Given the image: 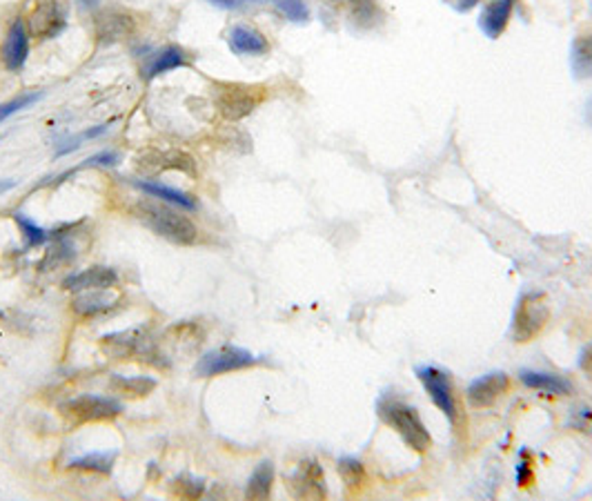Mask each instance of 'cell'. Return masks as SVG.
Wrapping results in <instances>:
<instances>
[{
	"label": "cell",
	"mask_w": 592,
	"mask_h": 501,
	"mask_svg": "<svg viewBox=\"0 0 592 501\" xmlns=\"http://www.w3.org/2000/svg\"><path fill=\"white\" fill-rule=\"evenodd\" d=\"M132 214L145 228H150L152 232L158 234V237H163L165 241L174 245H183V248H190V245L198 243V237H201L196 223L190 217H185L181 212V208L170 206V203L143 201L136 203Z\"/></svg>",
	"instance_id": "6da1fadb"
},
{
	"label": "cell",
	"mask_w": 592,
	"mask_h": 501,
	"mask_svg": "<svg viewBox=\"0 0 592 501\" xmlns=\"http://www.w3.org/2000/svg\"><path fill=\"white\" fill-rule=\"evenodd\" d=\"M376 412H379L381 421L387 423L403 439V443L415 453H426L432 446V437L426 423L410 403L395 397H384L376 406Z\"/></svg>",
	"instance_id": "7a4b0ae2"
},
{
	"label": "cell",
	"mask_w": 592,
	"mask_h": 501,
	"mask_svg": "<svg viewBox=\"0 0 592 501\" xmlns=\"http://www.w3.org/2000/svg\"><path fill=\"white\" fill-rule=\"evenodd\" d=\"M265 99H268V87L265 85L227 83V80H214L212 83V103L221 114V119L227 123L248 119Z\"/></svg>",
	"instance_id": "3957f363"
},
{
	"label": "cell",
	"mask_w": 592,
	"mask_h": 501,
	"mask_svg": "<svg viewBox=\"0 0 592 501\" xmlns=\"http://www.w3.org/2000/svg\"><path fill=\"white\" fill-rule=\"evenodd\" d=\"M23 20L32 38L49 40L68 29L69 9L65 0H29Z\"/></svg>",
	"instance_id": "277c9868"
},
{
	"label": "cell",
	"mask_w": 592,
	"mask_h": 501,
	"mask_svg": "<svg viewBox=\"0 0 592 501\" xmlns=\"http://www.w3.org/2000/svg\"><path fill=\"white\" fill-rule=\"evenodd\" d=\"M550 321V305L544 293H525L519 296L517 310L513 316V339L517 344H528Z\"/></svg>",
	"instance_id": "5b68a950"
},
{
	"label": "cell",
	"mask_w": 592,
	"mask_h": 501,
	"mask_svg": "<svg viewBox=\"0 0 592 501\" xmlns=\"http://www.w3.org/2000/svg\"><path fill=\"white\" fill-rule=\"evenodd\" d=\"M122 412L121 401L111 397L83 395L60 406V415L69 426H85V423L111 421Z\"/></svg>",
	"instance_id": "8992f818"
},
{
	"label": "cell",
	"mask_w": 592,
	"mask_h": 501,
	"mask_svg": "<svg viewBox=\"0 0 592 501\" xmlns=\"http://www.w3.org/2000/svg\"><path fill=\"white\" fill-rule=\"evenodd\" d=\"M134 170L143 178H154L163 172H181L196 178V161L183 150H145L134 158Z\"/></svg>",
	"instance_id": "52a82bcc"
},
{
	"label": "cell",
	"mask_w": 592,
	"mask_h": 501,
	"mask_svg": "<svg viewBox=\"0 0 592 501\" xmlns=\"http://www.w3.org/2000/svg\"><path fill=\"white\" fill-rule=\"evenodd\" d=\"M417 377L418 381L423 383V388H426L428 397H430L432 403L446 415L448 421H450L452 426H459L461 410H459V401L457 395H454L450 375L437 366H421L417 368Z\"/></svg>",
	"instance_id": "ba28073f"
},
{
	"label": "cell",
	"mask_w": 592,
	"mask_h": 501,
	"mask_svg": "<svg viewBox=\"0 0 592 501\" xmlns=\"http://www.w3.org/2000/svg\"><path fill=\"white\" fill-rule=\"evenodd\" d=\"M257 357L245 347L237 346H221L217 350H209L194 366V375L196 377H218L227 375V372L245 370V368L254 366Z\"/></svg>",
	"instance_id": "9c48e42d"
},
{
	"label": "cell",
	"mask_w": 592,
	"mask_h": 501,
	"mask_svg": "<svg viewBox=\"0 0 592 501\" xmlns=\"http://www.w3.org/2000/svg\"><path fill=\"white\" fill-rule=\"evenodd\" d=\"M136 34V18L122 9H105L96 14L94 18V36L99 48L122 43Z\"/></svg>",
	"instance_id": "30bf717a"
},
{
	"label": "cell",
	"mask_w": 592,
	"mask_h": 501,
	"mask_svg": "<svg viewBox=\"0 0 592 501\" xmlns=\"http://www.w3.org/2000/svg\"><path fill=\"white\" fill-rule=\"evenodd\" d=\"M288 488L294 497L299 499H323L328 495L325 488L323 468L316 459H305L299 466L294 468V473L288 477Z\"/></svg>",
	"instance_id": "8fae6325"
},
{
	"label": "cell",
	"mask_w": 592,
	"mask_h": 501,
	"mask_svg": "<svg viewBox=\"0 0 592 501\" xmlns=\"http://www.w3.org/2000/svg\"><path fill=\"white\" fill-rule=\"evenodd\" d=\"M29 48H32V36L25 27V20L16 18L9 25L3 45H0V60L9 71H20L29 59Z\"/></svg>",
	"instance_id": "7c38bea8"
},
{
	"label": "cell",
	"mask_w": 592,
	"mask_h": 501,
	"mask_svg": "<svg viewBox=\"0 0 592 501\" xmlns=\"http://www.w3.org/2000/svg\"><path fill=\"white\" fill-rule=\"evenodd\" d=\"M508 386L510 379L505 372H488V375L479 377V379H474L470 386H468V403H470L472 408H477V410L494 406V403L508 392Z\"/></svg>",
	"instance_id": "4fadbf2b"
},
{
	"label": "cell",
	"mask_w": 592,
	"mask_h": 501,
	"mask_svg": "<svg viewBox=\"0 0 592 501\" xmlns=\"http://www.w3.org/2000/svg\"><path fill=\"white\" fill-rule=\"evenodd\" d=\"M116 285H119V272L105 265H91L83 272L65 279V288L74 294L88 293V290H114Z\"/></svg>",
	"instance_id": "5bb4252c"
},
{
	"label": "cell",
	"mask_w": 592,
	"mask_h": 501,
	"mask_svg": "<svg viewBox=\"0 0 592 501\" xmlns=\"http://www.w3.org/2000/svg\"><path fill=\"white\" fill-rule=\"evenodd\" d=\"M229 49L238 56H265L270 52V40L252 25H234L227 36Z\"/></svg>",
	"instance_id": "9a60e30c"
},
{
	"label": "cell",
	"mask_w": 592,
	"mask_h": 501,
	"mask_svg": "<svg viewBox=\"0 0 592 501\" xmlns=\"http://www.w3.org/2000/svg\"><path fill=\"white\" fill-rule=\"evenodd\" d=\"M190 65V54L181 48V45H167L161 52L154 54V59L147 63V68L143 69L145 80H154L158 76L167 74V71H176L181 68Z\"/></svg>",
	"instance_id": "2e32d148"
},
{
	"label": "cell",
	"mask_w": 592,
	"mask_h": 501,
	"mask_svg": "<svg viewBox=\"0 0 592 501\" xmlns=\"http://www.w3.org/2000/svg\"><path fill=\"white\" fill-rule=\"evenodd\" d=\"M517 5V0H490L483 9L481 20H479V27L481 32L488 36V38H499L508 27L510 16H513V9Z\"/></svg>",
	"instance_id": "e0dca14e"
},
{
	"label": "cell",
	"mask_w": 592,
	"mask_h": 501,
	"mask_svg": "<svg viewBox=\"0 0 592 501\" xmlns=\"http://www.w3.org/2000/svg\"><path fill=\"white\" fill-rule=\"evenodd\" d=\"M143 341L145 339H143L141 330H125L103 336L100 347L111 359H127V357H134L143 352Z\"/></svg>",
	"instance_id": "ac0fdd59"
},
{
	"label": "cell",
	"mask_w": 592,
	"mask_h": 501,
	"mask_svg": "<svg viewBox=\"0 0 592 501\" xmlns=\"http://www.w3.org/2000/svg\"><path fill=\"white\" fill-rule=\"evenodd\" d=\"M119 304V296L110 294V290H88L79 293L71 301V310L79 316H99L110 312Z\"/></svg>",
	"instance_id": "d6986e66"
},
{
	"label": "cell",
	"mask_w": 592,
	"mask_h": 501,
	"mask_svg": "<svg viewBox=\"0 0 592 501\" xmlns=\"http://www.w3.org/2000/svg\"><path fill=\"white\" fill-rule=\"evenodd\" d=\"M134 186L139 187L141 192H145V194H150V197L158 198V201L170 203V206L185 209V212H194V209L198 208L196 198H194L192 194H187V192H183V190H176V187L165 186V183H158V181H134Z\"/></svg>",
	"instance_id": "ffe728a7"
},
{
	"label": "cell",
	"mask_w": 592,
	"mask_h": 501,
	"mask_svg": "<svg viewBox=\"0 0 592 501\" xmlns=\"http://www.w3.org/2000/svg\"><path fill=\"white\" fill-rule=\"evenodd\" d=\"M519 379L525 388L530 390H539L544 395H570L573 386H570L568 379L559 375H550V372H539V370H522L519 372Z\"/></svg>",
	"instance_id": "44dd1931"
},
{
	"label": "cell",
	"mask_w": 592,
	"mask_h": 501,
	"mask_svg": "<svg viewBox=\"0 0 592 501\" xmlns=\"http://www.w3.org/2000/svg\"><path fill=\"white\" fill-rule=\"evenodd\" d=\"M274 485V466L272 462L263 459L259 462V466L254 468V473L249 474L248 485H245V497L248 499H268L272 493Z\"/></svg>",
	"instance_id": "7402d4cb"
},
{
	"label": "cell",
	"mask_w": 592,
	"mask_h": 501,
	"mask_svg": "<svg viewBox=\"0 0 592 501\" xmlns=\"http://www.w3.org/2000/svg\"><path fill=\"white\" fill-rule=\"evenodd\" d=\"M154 388H156V379H152V377L116 375L114 379H111V390L125 399H143L150 395V392H154Z\"/></svg>",
	"instance_id": "603a6c76"
},
{
	"label": "cell",
	"mask_w": 592,
	"mask_h": 501,
	"mask_svg": "<svg viewBox=\"0 0 592 501\" xmlns=\"http://www.w3.org/2000/svg\"><path fill=\"white\" fill-rule=\"evenodd\" d=\"M116 457L119 454L114 450H107V453H88L83 457H76L69 462V468L74 470H88V473H99V474H110L111 468H114Z\"/></svg>",
	"instance_id": "cb8c5ba5"
},
{
	"label": "cell",
	"mask_w": 592,
	"mask_h": 501,
	"mask_svg": "<svg viewBox=\"0 0 592 501\" xmlns=\"http://www.w3.org/2000/svg\"><path fill=\"white\" fill-rule=\"evenodd\" d=\"M573 71L576 79H592V36H579L573 43Z\"/></svg>",
	"instance_id": "d4e9b609"
},
{
	"label": "cell",
	"mask_w": 592,
	"mask_h": 501,
	"mask_svg": "<svg viewBox=\"0 0 592 501\" xmlns=\"http://www.w3.org/2000/svg\"><path fill=\"white\" fill-rule=\"evenodd\" d=\"M336 470H339L341 479H344L350 490H361V485L365 484V470L359 459L341 457L339 464H336Z\"/></svg>",
	"instance_id": "484cf974"
},
{
	"label": "cell",
	"mask_w": 592,
	"mask_h": 501,
	"mask_svg": "<svg viewBox=\"0 0 592 501\" xmlns=\"http://www.w3.org/2000/svg\"><path fill=\"white\" fill-rule=\"evenodd\" d=\"M14 221H16L20 234H23L25 245H27V248H40V245H43L49 239L48 229L40 228L38 223H34L32 219H27L25 214L16 212V214H14Z\"/></svg>",
	"instance_id": "4316f807"
},
{
	"label": "cell",
	"mask_w": 592,
	"mask_h": 501,
	"mask_svg": "<svg viewBox=\"0 0 592 501\" xmlns=\"http://www.w3.org/2000/svg\"><path fill=\"white\" fill-rule=\"evenodd\" d=\"M203 490H206V482H203V479H194V477H190V474L176 477L174 484H172V493H174L176 497H183V499L201 497Z\"/></svg>",
	"instance_id": "83f0119b"
},
{
	"label": "cell",
	"mask_w": 592,
	"mask_h": 501,
	"mask_svg": "<svg viewBox=\"0 0 592 501\" xmlns=\"http://www.w3.org/2000/svg\"><path fill=\"white\" fill-rule=\"evenodd\" d=\"M352 16L361 27H370L379 18V7H376L375 0H354L352 3Z\"/></svg>",
	"instance_id": "f1b7e54d"
},
{
	"label": "cell",
	"mask_w": 592,
	"mask_h": 501,
	"mask_svg": "<svg viewBox=\"0 0 592 501\" xmlns=\"http://www.w3.org/2000/svg\"><path fill=\"white\" fill-rule=\"evenodd\" d=\"M277 9L292 23H305L310 18V9L303 0H274Z\"/></svg>",
	"instance_id": "f546056e"
},
{
	"label": "cell",
	"mask_w": 592,
	"mask_h": 501,
	"mask_svg": "<svg viewBox=\"0 0 592 501\" xmlns=\"http://www.w3.org/2000/svg\"><path fill=\"white\" fill-rule=\"evenodd\" d=\"M107 127H110V125H96V127H90V130L80 132V134H79V136H71V139L65 141V145H63V147H58V150H56V156H68V155H69V152L79 150V147H80V145H83V141L96 139V136L105 134V132H107Z\"/></svg>",
	"instance_id": "4dcf8cb0"
},
{
	"label": "cell",
	"mask_w": 592,
	"mask_h": 501,
	"mask_svg": "<svg viewBox=\"0 0 592 501\" xmlns=\"http://www.w3.org/2000/svg\"><path fill=\"white\" fill-rule=\"evenodd\" d=\"M40 99H43V94H25V96H18V99L9 101V103H3L0 105V123L7 121L9 116L16 114V112H20V110H25V107L34 105L36 101H40Z\"/></svg>",
	"instance_id": "1f68e13d"
},
{
	"label": "cell",
	"mask_w": 592,
	"mask_h": 501,
	"mask_svg": "<svg viewBox=\"0 0 592 501\" xmlns=\"http://www.w3.org/2000/svg\"><path fill=\"white\" fill-rule=\"evenodd\" d=\"M116 163H119V155H116V152H99V155H94V156H90L88 161L83 163V167H91V165H116Z\"/></svg>",
	"instance_id": "d6a6232c"
},
{
	"label": "cell",
	"mask_w": 592,
	"mask_h": 501,
	"mask_svg": "<svg viewBox=\"0 0 592 501\" xmlns=\"http://www.w3.org/2000/svg\"><path fill=\"white\" fill-rule=\"evenodd\" d=\"M579 370L592 381V344H588L579 355Z\"/></svg>",
	"instance_id": "836d02e7"
},
{
	"label": "cell",
	"mask_w": 592,
	"mask_h": 501,
	"mask_svg": "<svg viewBox=\"0 0 592 501\" xmlns=\"http://www.w3.org/2000/svg\"><path fill=\"white\" fill-rule=\"evenodd\" d=\"M533 464L528 462V459H523L522 464H519V468H517V484L519 485H528L530 482H533Z\"/></svg>",
	"instance_id": "e575fe53"
},
{
	"label": "cell",
	"mask_w": 592,
	"mask_h": 501,
	"mask_svg": "<svg viewBox=\"0 0 592 501\" xmlns=\"http://www.w3.org/2000/svg\"><path fill=\"white\" fill-rule=\"evenodd\" d=\"M212 3L221 5V7H238V5H241V0H212Z\"/></svg>",
	"instance_id": "d590c367"
},
{
	"label": "cell",
	"mask_w": 592,
	"mask_h": 501,
	"mask_svg": "<svg viewBox=\"0 0 592 501\" xmlns=\"http://www.w3.org/2000/svg\"><path fill=\"white\" fill-rule=\"evenodd\" d=\"M477 3L479 0H463V3H459V12H468V9H472Z\"/></svg>",
	"instance_id": "8d00e7d4"
},
{
	"label": "cell",
	"mask_w": 592,
	"mask_h": 501,
	"mask_svg": "<svg viewBox=\"0 0 592 501\" xmlns=\"http://www.w3.org/2000/svg\"><path fill=\"white\" fill-rule=\"evenodd\" d=\"M14 186H16V181H0V194L12 190Z\"/></svg>",
	"instance_id": "74e56055"
},
{
	"label": "cell",
	"mask_w": 592,
	"mask_h": 501,
	"mask_svg": "<svg viewBox=\"0 0 592 501\" xmlns=\"http://www.w3.org/2000/svg\"><path fill=\"white\" fill-rule=\"evenodd\" d=\"M83 5H88V7H96V5L100 3V0H80Z\"/></svg>",
	"instance_id": "f35d334b"
},
{
	"label": "cell",
	"mask_w": 592,
	"mask_h": 501,
	"mask_svg": "<svg viewBox=\"0 0 592 501\" xmlns=\"http://www.w3.org/2000/svg\"><path fill=\"white\" fill-rule=\"evenodd\" d=\"M332 3H344V0H332Z\"/></svg>",
	"instance_id": "ab89813d"
}]
</instances>
